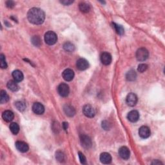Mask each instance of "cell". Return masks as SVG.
<instances>
[{"label":"cell","mask_w":165,"mask_h":165,"mask_svg":"<svg viewBox=\"0 0 165 165\" xmlns=\"http://www.w3.org/2000/svg\"><path fill=\"white\" fill-rule=\"evenodd\" d=\"M27 18L30 23L34 25L42 24L45 19V14L39 8H32L28 11Z\"/></svg>","instance_id":"cell-1"},{"label":"cell","mask_w":165,"mask_h":165,"mask_svg":"<svg viewBox=\"0 0 165 165\" xmlns=\"http://www.w3.org/2000/svg\"><path fill=\"white\" fill-rule=\"evenodd\" d=\"M45 41L47 44L49 45H53L58 41V37L53 31H49L45 35Z\"/></svg>","instance_id":"cell-2"},{"label":"cell","mask_w":165,"mask_h":165,"mask_svg":"<svg viewBox=\"0 0 165 165\" xmlns=\"http://www.w3.org/2000/svg\"><path fill=\"white\" fill-rule=\"evenodd\" d=\"M136 58L139 61H144L147 60L149 56L148 50L145 48L139 49L136 52Z\"/></svg>","instance_id":"cell-3"},{"label":"cell","mask_w":165,"mask_h":165,"mask_svg":"<svg viewBox=\"0 0 165 165\" xmlns=\"http://www.w3.org/2000/svg\"><path fill=\"white\" fill-rule=\"evenodd\" d=\"M58 92L61 97H67L70 92V88L68 85L65 83H61L58 87Z\"/></svg>","instance_id":"cell-4"},{"label":"cell","mask_w":165,"mask_h":165,"mask_svg":"<svg viewBox=\"0 0 165 165\" xmlns=\"http://www.w3.org/2000/svg\"><path fill=\"white\" fill-rule=\"evenodd\" d=\"M82 113L84 114L85 116L90 117V118H92V117L95 116V114H96L94 109L90 104H85L82 107Z\"/></svg>","instance_id":"cell-5"},{"label":"cell","mask_w":165,"mask_h":165,"mask_svg":"<svg viewBox=\"0 0 165 165\" xmlns=\"http://www.w3.org/2000/svg\"><path fill=\"white\" fill-rule=\"evenodd\" d=\"M80 141L82 147L83 148L89 149L92 147V140L88 135H81L80 137Z\"/></svg>","instance_id":"cell-6"},{"label":"cell","mask_w":165,"mask_h":165,"mask_svg":"<svg viewBox=\"0 0 165 165\" xmlns=\"http://www.w3.org/2000/svg\"><path fill=\"white\" fill-rule=\"evenodd\" d=\"M126 101L128 106H134L138 103V97L134 93H130L126 97Z\"/></svg>","instance_id":"cell-7"},{"label":"cell","mask_w":165,"mask_h":165,"mask_svg":"<svg viewBox=\"0 0 165 165\" xmlns=\"http://www.w3.org/2000/svg\"><path fill=\"white\" fill-rule=\"evenodd\" d=\"M76 66L79 71H85L87 70L88 66H89V64H88V62L87 60H86L85 59L83 58H80L79 59L77 63H76Z\"/></svg>","instance_id":"cell-8"},{"label":"cell","mask_w":165,"mask_h":165,"mask_svg":"<svg viewBox=\"0 0 165 165\" xmlns=\"http://www.w3.org/2000/svg\"><path fill=\"white\" fill-rule=\"evenodd\" d=\"M112 56L109 52H104L101 55V61L104 65H109L112 62Z\"/></svg>","instance_id":"cell-9"},{"label":"cell","mask_w":165,"mask_h":165,"mask_svg":"<svg viewBox=\"0 0 165 165\" xmlns=\"http://www.w3.org/2000/svg\"><path fill=\"white\" fill-rule=\"evenodd\" d=\"M139 135L142 139H147L150 137V130L147 126H142L139 130Z\"/></svg>","instance_id":"cell-10"},{"label":"cell","mask_w":165,"mask_h":165,"mask_svg":"<svg viewBox=\"0 0 165 165\" xmlns=\"http://www.w3.org/2000/svg\"><path fill=\"white\" fill-rule=\"evenodd\" d=\"M62 76L65 81H71L74 78V72L72 69H65L63 72Z\"/></svg>","instance_id":"cell-11"},{"label":"cell","mask_w":165,"mask_h":165,"mask_svg":"<svg viewBox=\"0 0 165 165\" xmlns=\"http://www.w3.org/2000/svg\"><path fill=\"white\" fill-rule=\"evenodd\" d=\"M119 155L123 159L127 160L130 155V152L129 149L126 147H122L119 150Z\"/></svg>","instance_id":"cell-12"},{"label":"cell","mask_w":165,"mask_h":165,"mask_svg":"<svg viewBox=\"0 0 165 165\" xmlns=\"http://www.w3.org/2000/svg\"><path fill=\"white\" fill-rule=\"evenodd\" d=\"M16 147L17 150L19 152H22V153L27 152L28 150V149H29L28 145L26 143V142L20 141H18L16 142Z\"/></svg>","instance_id":"cell-13"},{"label":"cell","mask_w":165,"mask_h":165,"mask_svg":"<svg viewBox=\"0 0 165 165\" xmlns=\"http://www.w3.org/2000/svg\"><path fill=\"white\" fill-rule=\"evenodd\" d=\"M33 112L37 114V115H41L45 112V108L43 105L40 103H34L32 106Z\"/></svg>","instance_id":"cell-14"},{"label":"cell","mask_w":165,"mask_h":165,"mask_svg":"<svg viewBox=\"0 0 165 165\" xmlns=\"http://www.w3.org/2000/svg\"><path fill=\"white\" fill-rule=\"evenodd\" d=\"M127 118L130 122L135 123L139 119V114L137 110H132L128 114Z\"/></svg>","instance_id":"cell-15"},{"label":"cell","mask_w":165,"mask_h":165,"mask_svg":"<svg viewBox=\"0 0 165 165\" xmlns=\"http://www.w3.org/2000/svg\"><path fill=\"white\" fill-rule=\"evenodd\" d=\"M63 110L65 114L68 117H72L75 114V110L71 104H65L63 106Z\"/></svg>","instance_id":"cell-16"},{"label":"cell","mask_w":165,"mask_h":165,"mask_svg":"<svg viewBox=\"0 0 165 165\" xmlns=\"http://www.w3.org/2000/svg\"><path fill=\"white\" fill-rule=\"evenodd\" d=\"M100 161L103 164H110L112 162V156L107 152H103L100 155Z\"/></svg>","instance_id":"cell-17"},{"label":"cell","mask_w":165,"mask_h":165,"mask_svg":"<svg viewBox=\"0 0 165 165\" xmlns=\"http://www.w3.org/2000/svg\"><path fill=\"white\" fill-rule=\"evenodd\" d=\"M2 117L5 121L11 122L14 119V114L11 110H6L2 114Z\"/></svg>","instance_id":"cell-18"},{"label":"cell","mask_w":165,"mask_h":165,"mask_svg":"<svg viewBox=\"0 0 165 165\" xmlns=\"http://www.w3.org/2000/svg\"><path fill=\"white\" fill-rule=\"evenodd\" d=\"M12 77L14 78V81L16 82H20L23 79L24 75L21 71L16 70V71H14L12 72Z\"/></svg>","instance_id":"cell-19"},{"label":"cell","mask_w":165,"mask_h":165,"mask_svg":"<svg viewBox=\"0 0 165 165\" xmlns=\"http://www.w3.org/2000/svg\"><path fill=\"white\" fill-rule=\"evenodd\" d=\"M7 88L12 92H16L19 90V86L17 82L14 80H11L7 82Z\"/></svg>","instance_id":"cell-20"},{"label":"cell","mask_w":165,"mask_h":165,"mask_svg":"<svg viewBox=\"0 0 165 165\" xmlns=\"http://www.w3.org/2000/svg\"><path fill=\"white\" fill-rule=\"evenodd\" d=\"M9 100V96L5 90H1L0 93V103L5 104L7 103Z\"/></svg>","instance_id":"cell-21"},{"label":"cell","mask_w":165,"mask_h":165,"mask_svg":"<svg viewBox=\"0 0 165 165\" xmlns=\"http://www.w3.org/2000/svg\"><path fill=\"white\" fill-rule=\"evenodd\" d=\"M126 79L129 81H133L135 80L136 78H137V74L134 70H131L129 72H127V74L126 75Z\"/></svg>","instance_id":"cell-22"},{"label":"cell","mask_w":165,"mask_h":165,"mask_svg":"<svg viewBox=\"0 0 165 165\" xmlns=\"http://www.w3.org/2000/svg\"><path fill=\"white\" fill-rule=\"evenodd\" d=\"M79 10L82 12H84V13H87V12L90 11V6L84 2L81 3V4L79 5Z\"/></svg>","instance_id":"cell-23"},{"label":"cell","mask_w":165,"mask_h":165,"mask_svg":"<svg viewBox=\"0 0 165 165\" xmlns=\"http://www.w3.org/2000/svg\"><path fill=\"white\" fill-rule=\"evenodd\" d=\"M10 130L12 134L17 135L20 132V126L16 123H12L10 125Z\"/></svg>","instance_id":"cell-24"},{"label":"cell","mask_w":165,"mask_h":165,"mask_svg":"<svg viewBox=\"0 0 165 165\" xmlns=\"http://www.w3.org/2000/svg\"><path fill=\"white\" fill-rule=\"evenodd\" d=\"M63 49H64V50H66V52H72L74 51L75 46L71 43L66 42L64 44V45H63Z\"/></svg>","instance_id":"cell-25"},{"label":"cell","mask_w":165,"mask_h":165,"mask_svg":"<svg viewBox=\"0 0 165 165\" xmlns=\"http://www.w3.org/2000/svg\"><path fill=\"white\" fill-rule=\"evenodd\" d=\"M15 106L17 108V109L20 112H23L26 109V104L23 101H17L15 103Z\"/></svg>","instance_id":"cell-26"},{"label":"cell","mask_w":165,"mask_h":165,"mask_svg":"<svg viewBox=\"0 0 165 165\" xmlns=\"http://www.w3.org/2000/svg\"><path fill=\"white\" fill-rule=\"evenodd\" d=\"M112 25H113V27L115 28V30L117 34L119 35H123L124 33H125V30H124V28L121 25H117L115 23H113Z\"/></svg>","instance_id":"cell-27"},{"label":"cell","mask_w":165,"mask_h":165,"mask_svg":"<svg viewBox=\"0 0 165 165\" xmlns=\"http://www.w3.org/2000/svg\"><path fill=\"white\" fill-rule=\"evenodd\" d=\"M56 159L59 162H63L65 160V155L63 154V152L61 151L58 150L56 152Z\"/></svg>","instance_id":"cell-28"},{"label":"cell","mask_w":165,"mask_h":165,"mask_svg":"<svg viewBox=\"0 0 165 165\" xmlns=\"http://www.w3.org/2000/svg\"><path fill=\"white\" fill-rule=\"evenodd\" d=\"M32 43H33V45L36 47H39L41 44V41L40 37L38 36H34L32 38Z\"/></svg>","instance_id":"cell-29"},{"label":"cell","mask_w":165,"mask_h":165,"mask_svg":"<svg viewBox=\"0 0 165 165\" xmlns=\"http://www.w3.org/2000/svg\"><path fill=\"white\" fill-rule=\"evenodd\" d=\"M0 66H1V68L3 69L7 68V63H6L5 57L4 54H2L0 55Z\"/></svg>","instance_id":"cell-30"},{"label":"cell","mask_w":165,"mask_h":165,"mask_svg":"<svg viewBox=\"0 0 165 165\" xmlns=\"http://www.w3.org/2000/svg\"><path fill=\"white\" fill-rule=\"evenodd\" d=\"M147 68H148V65L147 64H143V63H142V64H140L138 66V71L139 72L142 73L147 71Z\"/></svg>","instance_id":"cell-31"},{"label":"cell","mask_w":165,"mask_h":165,"mask_svg":"<svg viewBox=\"0 0 165 165\" xmlns=\"http://www.w3.org/2000/svg\"><path fill=\"white\" fill-rule=\"evenodd\" d=\"M78 155H79V160H80V162L81 164H86L87 163V159L85 157V156L84 155V154L81 153V152H79L78 153Z\"/></svg>","instance_id":"cell-32"},{"label":"cell","mask_w":165,"mask_h":165,"mask_svg":"<svg viewBox=\"0 0 165 165\" xmlns=\"http://www.w3.org/2000/svg\"><path fill=\"white\" fill-rule=\"evenodd\" d=\"M6 6L8 8H13L15 6V3L13 1H6Z\"/></svg>","instance_id":"cell-33"},{"label":"cell","mask_w":165,"mask_h":165,"mask_svg":"<svg viewBox=\"0 0 165 165\" xmlns=\"http://www.w3.org/2000/svg\"><path fill=\"white\" fill-rule=\"evenodd\" d=\"M102 126L104 130H109L110 128V124H109V123L106 121H104L103 122Z\"/></svg>","instance_id":"cell-34"},{"label":"cell","mask_w":165,"mask_h":165,"mask_svg":"<svg viewBox=\"0 0 165 165\" xmlns=\"http://www.w3.org/2000/svg\"><path fill=\"white\" fill-rule=\"evenodd\" d=\"M60 2H61V4L64 5H69L72 4L74 1H66V0H65V1H61Z\"/></svg>","instance_id":"cell-35"},{"label":"cell","mask_w":165,"mask_h":165,"mask_svg":"<svg viewBox=\"0 0 165 165\" xmlns=\"http://www.w3.org/2000/svg\"><path fill=\"white\" fill-rule=\"evenodd\" d=\"M68 123L64 122V123H63V129H64L65 130H66V129L68 128Z\"/></svg>","instance_id":"cell-36"},{"label":"cell","mask_w":165,"mask_h":165,"mask_svg":"<svg viewBox=\"0 0 165 165\" xmlns=\"http://www.w3.org/2000/svg\"><path fill=\"white\" fill-rule=\"evenodd\" d=\"M152 164H162V163H161V162H160V161H159L158 160H155Z\"/></svg>","instance_id":"cell-37"}]
</instances>
